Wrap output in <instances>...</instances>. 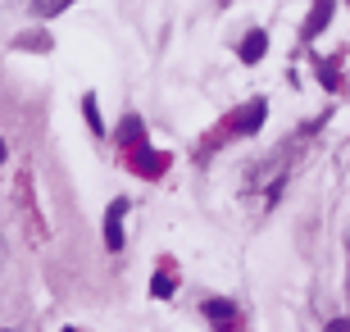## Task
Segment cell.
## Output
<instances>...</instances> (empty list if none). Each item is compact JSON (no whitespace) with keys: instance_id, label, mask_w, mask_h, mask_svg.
<instances>
[{"instance_id":"obj_4","label":"cell","mask_w":350,"mask_h":332,"mask_svg":"<svg viewBox=\"0 0 350 332\" xmlns=\"http://www.w3.org/2000/svg\"><path fill=\"white\" fill-rule=\"evenodd\" d=\"M327 14H332V0H314V14H310V23H305V37H319V32H323Z\"/></svg>"},{"instance_id":"obj_12","label":"cell","mask_w":350,"mask_h":332,"mask_svg":"<svg viewBox=\"0 0 350 332\" xmlns=\"http://www.w3.org/2000/svg\"><path fill=\"white\" fill-rule=\"evenodd\" d=\"M64 332H78V328H64Z\"/></svg>"},{"instance_id":"obj_8","label":"cell","mask_w":350,"mask_h":332,"mask_svg":"<svg viewBox=\"0 0 350 332\" xmlns=\"http://www.w3.org/2000/svg\"><path fill=\"white\" fill-rule=\"evenodd\" d=\"M82 105H87V123H91V132H105V128H100V114H96V96H87Z\"/></svg>"},{"instance_id":"obj_2","label":"cell","mask_w":350,"mask_h":332,"mask_svg":"<svg viewBox=\"0 0 350 332\" xmlns=\"http://www.w3.org/2000/svg\"><path fill=\"white\" fill-rule=\"evenodd\" d=\"M264 114H269V105L264 101H250V105H241V118L232 123V132H255L264 123Z\"/></svg>"},{"instance_id":"obj_6","label":"cell","mask_w":350,"mask_h":332,"mask_svg":"<svg viewBox=\"0 0 350 332\" xmlns=\"http://www.w3.org/2000/svg\"><path fill=\"white\" fill-rule=\"evenodd\" d=\"M205 314H209V319H232V305H228V301H209Z\"/></svg>"},{"instance_id":"obj_5","label":"cell","mask_w":350,"mask_h":332,"mask_svg":"<svg viewBox=\"0 0 350 332\" xmlns=\"http://www.w3.org/2000/svg\"><path fill=\"white\" fill-rule=\"evenodd\" d=\"M73 0H32V14L37 18H55V14H64Z\"/></svg>"},{"instance_id":"obj_3","label":"cell","mask_w":350,"mask_h":332,"mask_svg":"<svg viewBox=\"0 0 350 332\" xmlns=\"http://www.w3.org/2000/svg\"><path fill=\"white\" fill-rule=\"evenodd\" d=\"M264 51H269V37H264L260 27H255V32H246V46H241V60H246V64H255V60H260Z\"/></svg>"},{"instance_id":"obj_10","label":"cell","mask_w":350,"mask_h":332,"mask_svg":"<svg viewBox=\"0 0 350 332\" xmlns=\"http://www.w3.org/2000/svg\"><path fill=\"white\" fill-rule=\"evenodd\" d=\"M323 332H350V319H332V323H327Z\"/></svg>"},{"instance_id":"obj_7","label":"cell","mask_w":350,"mask_h":332,"mask_svg":"<svg viewBox=\"0 0 350 332\" xmlns=\"http://www.w3.org/2000/svg\"><path fill=\"white\" fill-rule=\"evenodd\" d=\"M169 292H173V278H169V273L150 278V296H169Z\"/></svg>"},{"instance_id":"obj_1","label":"cell","mask_w":350,"mask_h":332,"mask_svg":"<svg viewBox=\"0 0 350 332\" xmlns=\"http://www.w3.org/2000/svg\"><path fill=\"white\" fill-rule=\"evenodd\" d=\"M123 214H128V201L118 196V201L105 209V246H109V251L123 246Z\"/></svg>"},{"instance_id":"obj_11","label":"cell","mask_w":350,"mask_h":332,"mask_svg":"<svg viewBox=\"0 0 350 332\" xmlns=\"http://www.w3.org/2000/svg\"><path fill=\"white\" fill-rule=\"evenodd\" d=\"M0 164H5V141H0Z\"/></svg>"},{"instance_id":"obj_9","label":"cell","mask_w":350,"mask_h":332,"mask_svg":"<svg viewBox=\"0 0 350 332\" xmlns=\"http://www.w3.org/2000/svg\"><path fill=\"white\" fill-rule=\"evenodd\" d=\"M118 137H123V141H142V123H137V118H128V123H123V132H118Z\"/></svg>"}]
</instances>
